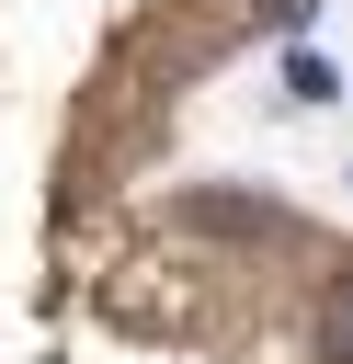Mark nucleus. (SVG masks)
Segmentation results:
<instances>
[{
	"label": "nucleus",
	"mask_w": 353,
	"mask_h": 364,
	"mask_svg": "<svg viewBox=\"0 0 353 364\" xmlns=\"http://www.w3.org/2000/svg\"><path fill=\"white\" fill-rule=\"evenodd\" d=\"M285 91H296V102H330V57L296 46V57H285Z\"/></svg>",
	"instance_id": "f257e3e1"
},
{
	"label": "nucleus",
	"mask_w": 353,
	"mask_h": 364,
	"mask_svg": "<svg viewBox=\"0 0 353 364\" xmlns=\"http://www.w3.org/2000/svg\"><path fill=\"white\" fill-rule=\"evenodd\" d=\"M239 11H273V0H239Z\"/></svg>",
	"instance_id": "f03ea898"
}]
</instances>
